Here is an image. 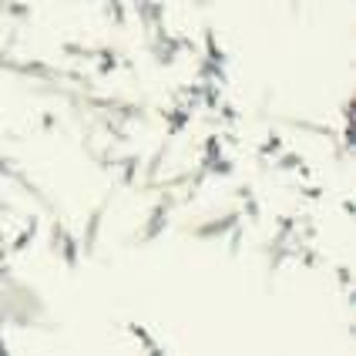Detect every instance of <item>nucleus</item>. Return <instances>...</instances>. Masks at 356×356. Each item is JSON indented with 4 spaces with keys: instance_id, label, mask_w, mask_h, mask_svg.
<instances>
[]
</instances>
